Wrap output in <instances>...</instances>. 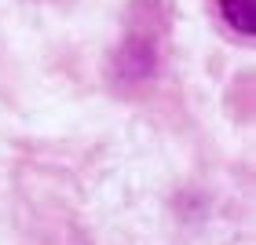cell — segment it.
Returning <instances> with one entry per match:
<instances>
[{
  "label": "cell",
  "instance_id": "1",
  "mask_svg": "<svg viewBox=\"0 0 256 245\" xmlns=\"http://www.w3.org/2000/svg\"><path fill=\"white\" fill-rule=\"evenodd\" d=\"M220 15L242 37L256 33V0H220Z\"/></svg>",
  "mask_w": 256,
  "mask_h": 245
}]
</instances>
